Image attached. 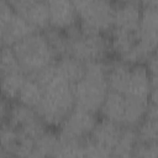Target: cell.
<instances>
[{"instance_id":"1","label":"cell","mask_w":158,"mask_h":158,"mask_svg":"<svg viewBox=\"0 0 158 158\" xmlns=\"http://www.w3.org/2000/svg\"><path fill=\"white\" fill-rule=\"evenodd\" d=\"M33 77L42 86V100L36 111L51 128H57L75 106L73 85L57 72L54 64Z\"/></svg>"},{"instance_id":"2","label":"cell","mask_w":158,"mask_h":158,"mask_svg":"<svg viewBox=\"0 0 158 158\" xmlns=\"http://www.w3.org/2000/svg\"><path fill=\"white\" fill-rule=\"evenodd\" d=\"M75 106L99 114L109 93L107 60L85 63L84 77L73 85Z\"/></svg>"},{"instance_id":"3","label":"cell","mask_w":158,"mask_h":158,"mask_svg":"<svg viewBox=\"0 0 158 158\" xmlns=\"http://www.w3.org/2000/svg\"><path fill=\"white\" fill-rule=\"evenodd\" d=\"M14 53L27 75H33L53 65L58 57L42 31H36L12 46Z\"/></svg>"},{"instance_id":"4","label":"cell","mask_w":158,"mask_h":158,"mask_svg":"<svg viewBox=\"0 0 158 158\" xmlns=\"http://www.w3.org/2000/svg\"><path fill=\"white\" fill-rule=\"evenodd\" d=\"M65 32L69 38L68 56H72L83 63L107 60L112 57L109 35L86 33L81 31L79 25Z\"/></svg>"},{"instance_id":"5","label":"cell","mask_w":158,"mask_h":158,"mask_svg":"<svg viewBox=\"0 0 158 158\" xmlns=\"http://www.w3.org/2000/svg\"><path fill=\"white\" fill-rule=\"evenodd\" d=\"M78 25L86 33L109 35L114 26V0H72Z\"/></svg>"},{"instance_id":"6","label":"cell","mask_w":158,"mask_h":158,"mask_svg":"<svg viewBox=\"0 0 158 158\" xmlns=\"http://www.w3.org/2000/svg\"><path fill=\"white\" fill-rule=\"evenodd\" d=\"M123 126L100 117L91 133L84 139L85 157H112Z\"/></svg>"},{"instance_id":"7","label":"cell","mask_w":158,"mask_h":158,"mask_svg":"<svg viewBox=\"0 0 158 158\" xmlns=\"http://www.w3.org/2000/svg\"><path fill=\"white\" fill-rule=\"evenodd\" d=\"M158 49V7H143L138 42L127 59L128 64H144Z\"/></svg>"},{"instance_id":"8","label":"cell","mask_w":158,"mask_h":158,"mask_svg":"<svg viewBox=\"0 0 158 158\" xmlns=\"http://www.w3.org/2000/svg\"><path fill=\"white\" fill-rule=\"evenodd\" d=\"M2 122H7L15 127L22 136L36 141L41 135H43L48 128L46 122L40 117L37 111L27 105L19 101H12L6 118Z\"/></svg>"},{"instance_id":"9","label":"cell","mask_w":158,"mask_h":158,"mask_svg":"<svg viewBox=\"0 0 158 158\" xmlns=\"http://www.w3.org/2000/svg\"><path fill=\"white\" fill-rule=\"evenodd\" d=\"M37 30L21 17L7 0L0 1V33L1 46L12 47L19 41L32 35Z\"/></svg>"},{"instance_id":"10","label":"cell","mask_w":158,"mask_h":158,"mask_svg":"<svg viewBox=\"0 0 158 158\" xmlns=\"http://www.w3.org/2000/svg\"><path fill=\"white\" fill-rule=\"evenodd\" d=\"M99 118V114H94L79 106H74L56 130L58 136L62 138L85 139L94 130Z\"/></svg>"},{"instance_id":"11","label":"cell","mask_w":158,"mask_h":158,"mask_svg":"<svg viewBox=\"0 0 158 158\" xmlns=\"http://www.w3.org/2000/svg\"><path fill=\"white\" fill-rule=\"evenodd\" d=\"M12 9L37 31L49 27L48 5L46 0H7Z\"/></svg>"},{"instance_id":"12","label":"cell","mask_w":158,"mask_h":158,"mask_svg":"<svg viewBox=\"0 0 158 158\" xmlns=\"http://www.w3.org/2000/svg\"><path fill=\"white\" fill-rule=\"evenodd\" d=\"M49 27L67 31L78 25V14L72 0H46Z\"/></svg>"},{"instance_id":"13","label":"cell","mask_w":158,"mask_h":158,"mask_svg":"<svg viewBox=\"0 0 158 158\" xmlns=\"http://www.w3.org/2000/svg\"><path fill=\"white\" fill-rule=\"evenodd\" d=\"M151 90L152 83L146 64H132L128 85L123 95L130 99L149 102Z\"/></svg>"},{"instance_id":"14","label":"cell","mask_w":158,"mask_h":158,"mask_svg":"<svg viewBox=\"0 0 158 158\" xmlns=\"http://www.w3.org/2000/svg\"><path fill=\"white\" fill-rule=\"evenodd\" d=\"M143 7L141 4H121L115 2L114 26L112 28L138 32L142 19Z\"/></svg>"},{"instance_id":"15","label":"cell","mask_w":158,"mask_h":158,"mask_svg":"<svg viewBox=\"0 0 158 158\" xmlns=\"http://www.w3.org/2000/svg\"><path fill=\"white\" fill-rule=\"evenodd\" d=\"M127 109H128L127 98L123 94L109 90V93L102 102L99 115H100V117L107 118V120L114 121L121 126H125L126 117H127Z\"/></svg>"},{"instance_id":"16","label":"cell","mask_w":158,"mask_h":158,"mask_svg":"<svg viewBox=\"0 0 158 158\" xmlns=\"http://www.w3.org/2000/svg\"><path fill=\"white\" fill-rule=\"evenodd\" d=\"M57 72L72 85L77 84L85 73V63L78 60L72 56H63L54 63Z\"/></svg>"},{"instance_id":"17","label":"cell","mask_w":158,"mask_h":158,"mask_svg":"<svg viewBox=\"0 0 158 158\" xmlns=\"http://www.w3.org/2000/svg\"><path fill=\"white\" fill-rule=\"evenodd\" d=\"M27 78V74L23 70L12 72L1 75V89L2 98L9 101H16L20 94V90Z\"/></svg>"},{"instance_id":"18","label":"cell","mask_w":158,"mask_h":158,"mask_svg":"<svg viewBox=\"0 0 158 158\" xmlns=\"http://www.w3.org/2000/svg\"><path fill=\"white\" fill-rule=\"evenodd\" d=\"M41 100H42V86L33 77L27 75L16 101L36 110Z\"/></svg>"},{"instance_id":"19","label":"cell","mask_w":158,"mask_h":158,"mask_svg":"<svg viewBox=\"0 0 158 158\" xmlns=\"http://www.w3.org/2000/svg\"><path fill=\"white\" fill-rule=\"evenodd\" d=\"M137 142H138L137 128L123 126L121 137L114 149L112 157H133V152Z\"/></svg>"},{"instance_id":"20","label":"cell","mask_w":158,"mask_h":158,"mask_svg":"<svg viewBox=\"0 0 158 158\" xmlns=\"http://www.w3.org/2000/svg\"><path fill=\"white\" fill-rule=\"evenodd\" d=\"M136 128L139 143H158V116L146 114Z\"/></svg>"},{"instance_id":"21","label":"cell","mask_w":158,"mask_h":158,"mask_svg":"<svg viewBox=\"0 0 158 158\" xmlns=\"http://www.w3.org/2000/svg\"><path fill=\"white\" fill-rule=\"evenodd\" d=\"M52 157H85L84 139H73V138L59 137L58 144H57Z\"/></svg>"},{"instance_id":"22","label":"cell","mask_w":158,"mask_h":158,"mask_svg":"<svg viewBox=\"0 0 158 158\" xmlns=\"http://www.w3.org/2000/svg\"><path fill=\"white\" fill-rule=\"evenodd\" d=\"M48 40L51 47L56 52L57 57L60 58L63 56H68V44H69V38L65 31L57 30L53 27H47L46 30L42 31Z\"/></svg>"},{"instance_id":"23","label":"cell","mask_w":158,"mask_h":158,"mask_svg":"<svg viewBox=\"0 0 158 158\" xmlns=\"http://www.w3.org/2000/svg\"><path fill=\"white\" fill-rule=\"evenodd\" d=\"M1 67H0V72L1 75L2 74H7V73H12V72H19L22 70L12 47L10 46H1Z\"/></svg>"},{"instance_id":"24","label":"cell","mask_w":158,"mask_h":158,"mask_svg":"<svg viewBox=\"0 0 158 158\" xmlns=\"http://www.w3.org/2000/svg\"><path fill=\"white\" fill-rule=\"evenodd\" d=\"M133 157H157L158 158V143L137 142L135 147Z\"/></svg>"},{"instance_id":"25","label":"cell","mask_w":158,"mask_h":158,"mask_svg":"<svg viewBox=\"0 0 158 158\" xmlns=\"http://www.w3.org/2000/svg\"><path fill=\"white\" fill-rule=\"evenodd\" d=\"M147 114H148V115L158 116V86L152 88V90H151L149 105H148Z\"/></svg>"},{"instance_id":"26","label":"cell","mask_w":158,"mask_h":158,"mask_svg":"<svg viewBox=\"0 0 158 158\" xmlns=\"http://www.w3.org/2000/svg\"><path fill=\"white\" fill-rule=\"evenodd\" d=\"M114 1L121 4H141V0H114Z\"/></svg>"}]
</instances>
